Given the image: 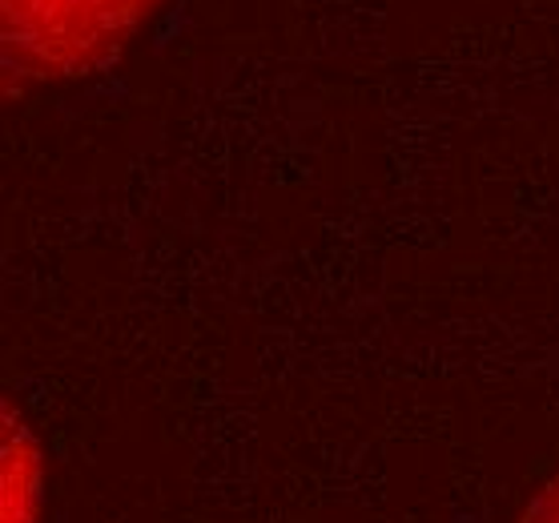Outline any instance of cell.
I'll return each mask as SVG.
<instances>
[{
	"instance_id": "6da1fadb",
	"label": "cell",
	"mask_w": 559,
	"mask_h": 523,
	"mask_svg": "<svg viewBox=\"0 0 559 523\" xmlns=\"http://www.w3.org/2000/svg\"><path fill=\"white\" fill-rule=\"evenodd\" d=\"M9 508H4V520L9 523H33L37 520V503H40V463L37 451L28 443V435L21 427H9Z\"/></svg>"
},
{
	"instance_id": "7a4b0ae2",
	"label": "cell",
	"mask_w": 559,
	"mask_h": 523,
	"mask_svg": "<svg viewBox=\"0 0 559 523\" xmlns=\"http://www.w3.org/2000/svg\"><path fill=\"white\" fill-rule=\"evenodd\" d=\"M520 523H559V475L556 479H547L544 491L535 496V503L523 511Z\"/></svg>"
}]
</instances>
